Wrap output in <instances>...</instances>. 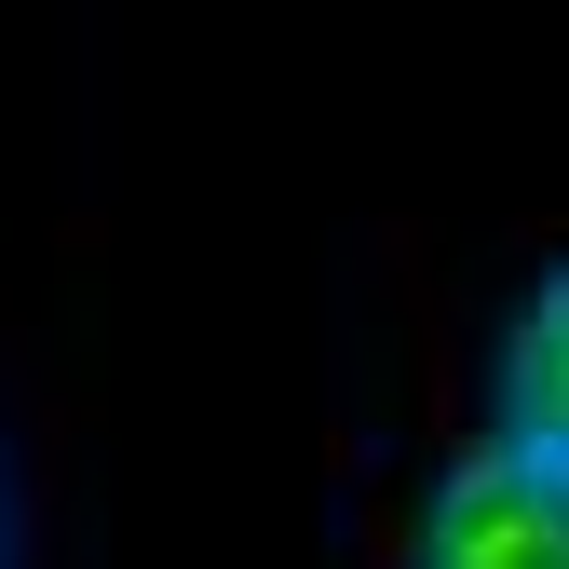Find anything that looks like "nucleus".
<instances>
[{
    "label": "nucleus",
    "mask_w": 569,
    "mask_h": 569,
    "mask_svg": "<svg viewBox=\"0 0 569 569\" xmlns=\"http://www.w3.org/2000/svg\"><path fill=\"white\" fill-rule=\"evenodd\" d=\"M407 569H569V461H542L516 435L448 448Z\"/></svg>",
    "instance_id": "nucleus-1"
},
{
    "label": "nucleus",
    "mask_w": 569,
    "mask_h": 569,
    "mask_svg": "<svg viewBox=\"0 0 569 569\" xmlns=\"http://www.w3.org/2000/svg\"><path fill=\"white\" fill-rule=\"evenodd\" d=\"M488 435H516L542 461H569V258H542L502 312V352H488Z\"/></svg>",
    "instance_id": "nucleus-2"
}]
</instances>
